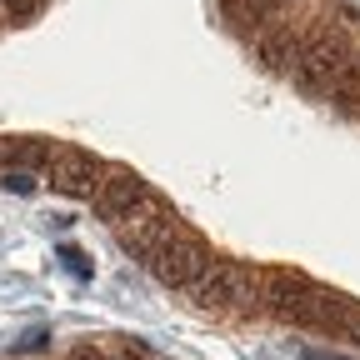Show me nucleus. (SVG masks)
I'll use <instances>...</instances> for the list:
<instances>
[{
    "instance_id": "f257e3e1",
    "label": "nucleus",
    "mask_w": 360,
    "mask_h": 360,
    "mask_svg": "<svg viewBox=\"0 0 360 360\" xmlns=\"http://www.w3.org/2000/svg\"><path fill=\"white\" fill-rule=\"evenodd\" d=\"M186 295H191L195 305L215 310V315H250V310H260V265L215 255V260L205 265V276H200Z\"/></svg>"
},
{
    "instance_id": "f03ea898",
    "label": "nucleus",
    "mask_w": 360,
    "mask_h": 360,
    "mask_svg": "<svg viewBox=\"0 0 360 360\" xmlns=\"http://www.w3.org/2000/svg\"><path fill=\"white\" fill-rule=\"evenodd\" d=\"M96 215L110 225H130V220H141V215H155V210H165V200H160V191L150 186V180H141L135 170H125V165H110L105 170V180H101V191H96Z\"/></svg>"
},
{
    "instance_id": "7ed1b4c3",
    "label": "nucleus",
    "mask_w": 360,
    "mask_h": 360,
    "mask_svg": "<svg viewBox=\"0 0 360 360\" xmlns=\"http://www.w3.org/2000/svg\"><path fill=\"white\" fill-rule=\"evenodd\" d=\"M191 236H195V225H186L170 205H165V210H155V215L130 220V225H115V245H120L130 260H141V265H150L155 255L175 250L180 240H191Z\"/></svg>"
},
{
    "instance_id": "20e7f679",
    "label": "nucleus",
    "mask_w": 360,
    "mask_h": 360,
    "mask_svg": "<svg viewBox=\"0 0 360 360\" xmlns=\"http://www.w3.org/2000/svg\"><path fill=\"white\" fill-rule=\"evenodd\" d=\"M105 170H110V165H105L96 150L60 146V155H56V165H51V175H45V180H51V191L65 195V200H96Z\"/></svg>"
},
{
    "instance_id": "39448f33",
    "label": "nucleus",
    "mask_w": 360,
    "mask_h": 360,
    "mask_svg": "<svg viewBox=\"0 0 360 360\" xmlns=\"http://www.w3.org/2000/svg\"><path fill=\"white\" fill-rule=\"evenodd\" d=\"M315 290H321V281L295 265H260V315H270V321H285Z\"/></svg>"
},
{
    "instance_id": "423d86ee",
    "label": "nucleus",
    "mask_w": 360,
    "mask_h": 360,
    "mask_svg": "<svg viewBox=\"0 0 360 360\" xmlns=\"http://www.w3.org/2000/svg\"><path fill=\"white\" fill-rule=\"evenodd\" d=\"M215 260V250L205 245V236L195 231L191 240H180L175 250H165V255H155L146 270H150V276L165 285V290H191L200 276H205V265Z\"/></svg>"
},
{
    "instance_id": "0eeeda50",
    "label": "nucleus",
    "mask_w": 360,
    "mask_h": 360,
    "mask_svg": "<svg viewBox=\"0 0 360 360\" xmlns=\"http://www.w3.org/2000/svg\"><path fill=\"white\" fill-rule=\"evenodd\" d=\"M255 56H260V65H265L270 75H295V65L305 60V35H300V25L276 20L270 30H260Z\"/></svg>"
},
{
    "instance_id": "6e6552de",
    "label": "nucleus",
    "mask_w": 360,
    "mask_h": 360,
    "mask_svg": "<svg viewBox=\"0 0 360 360\" xmlns=\"http://www.w3.org/2000/svg\"><path fill=\"white\" fill-rule=\"evenodd\" d=\"M56 155H60V141H40V135H15V141H0V170L51 175Z\"/></svg>"
},
{
    "instance_id": "1a4fd4ad",
    "label": "nucleus",
    "mask_w": 360,
    "mask_h": 360,
    "mask_svg": "<svg viewBox=\"0 0 360 360\" xmlns=\"http://www.w3.org/2000/svg\"><path fill=\"white\" fill-rule=\"evenodd\" d=\"M56 260H60V265L70 270L75 281H90V276H96V260H90V255H85L80 245H56Z\"/></svg>"
},
{
    "instance_id": "9d476101",
    "label": "nucleus",
    "mask_w": 360,
    "mask_h": 360,
    "mask_svg": "<svg viewBox=\"0 0 360 360\" xmlns=\"http://www.w3.org/2000/svg\"><path fill=\"white\" fill-rule=\"evenodd\" d=\"M0 11H6V25H30V20H40L45 0H0Z\"/></svg>"
},
{
    "instance_id": "9b49d317",
    "label": "nucleus",
    "mask_w": 360,
    "mask_h": 360,
    "mask_svg": "<svg viewBox=\"0 0 360 360\" xmlns=\"http://www.w3.org/2000/svg\"><path fill=\"white\" fill-rule=\"evenodd\" d=\"M0 191H11V195H35V191H40V175H25V170H0Z\"/></svg>"
},
{
    "instance_id": "f8f14e48",
    "label": "nucleus",
    "mask_w": 360,
    "mask_h": 360,
    "mask_svg": "<svg viewBox=\"0 0 360 360\" xmlns=\"http://www.w3.org/2000/svg\"><path fill=\"white\" fill-rule=\"evenodd\" d=\"M110 360H146L141 335H120V350H110Z\"/></svg>"
},
{
    "instance_id": "ddd939ff",
    "label": "nucleus",
    "mask_w": 360,
    "mask_h": 360,
    "mask_svg": "<svg viewBox=\"0 0 360 360\" xmlns=\"http://www.w3.org/2000/svg\"><path fill=\"white\" fill-rule=\"evenodd\" d=\"M45 345H51V330H45V326H30V330L15 340V350H45Z\"/></svg>"
},
{
    "instance_id": "4468645a",
    "label": "nucleus",
    "mask_w": 360,
    "mask_h": 360,
    "mask_svg": "<svg viewBox=\"0 0 360 360\" xmlns=\"http://www.w3.org/2000/svg\"><path fill=\"white\" fill-rule=\"evenodd\" d=\"M295 360H355V355H340V350H326V345H295Z\"/></svg>"
},
{
    "instance_id": "2eb2a0df",
    "label": "nucleus",
    "mask_w": 360,
    "mask_h": 360,
    "mask_svg": "<svg viewBox=\"0 0 360 360\" xmlns=\"http://www.w3.org/2000/svg\"><path fill=\"white\" fill-rule=\"evenodd\" d=\"M65 360H110V350H101V345H75Z\"/></svg>"
},
{
    "instance_id": "dca6fc26",
    "label": "nucleus",
    "mask_w": 360,
    "mask_h": 360,
    "mask_svg": "<svg viewBox=\"0 0 360 360\" xmlns=\"http://www.w3.org/2000/svg\"><path fill=\"white\" fill-rule=\"evenodd\" d=\"M0 25H6V11H0Z\"/></svg>"
}]
</instances>
